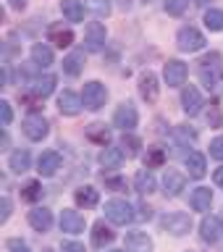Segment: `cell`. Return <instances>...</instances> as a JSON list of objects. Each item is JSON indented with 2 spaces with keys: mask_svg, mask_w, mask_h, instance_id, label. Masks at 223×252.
<instances>
[{
  "mask_svg": "<svg viewBox=\"0 0 223 252\" xmlns=\"http://www.w3.org/2000/svg\"><path fill=\"white\" fill-rule=\"evenodd\" d=\"M105 218L116 226H126V223H131V220L137 218V213H134L131 202L121 200V197H113V200L105 202Z\"/></svg>",
  "mask_w": 223,
  "mask_h": 252,
  "instance_id": "obj_1",
  "label": "cell"
},
{
  "mask_svg": "<svg viewBox=\"0 0 223 252\" xmlns=\"http://www.w3.org/2000/svg\"><path fill=\"white\" fill-rule=\"evenodd\" d=\"M160 228L171 236H187L189 231H192V216L184 213V210L165 213V216L160 218Z\"/></svg>",
  "mask_w": 223,
  "mask_h": 252,
  "instance_id": "obj_2",
  "label": "cell"
},
{
  "mask_svg": "<svg viewBox=\"0 0 223 252\" xmlns=\"http://www.w3.org/2000/svg\"><path fill=\"white\" fill-rule=\"evenodd\" d=\"M200 76L208 87H216L223 82V58L221 53H208L200 61Z\"/></svg>",
  "mask_w": 223,
  "mask_h": 252,
  "instance_id": "obj_3",
  "label": "cell"
},
{
  "mask_svg": "<svg viewBox=\"0 0 223 252\" xmlns=\"http://www.w3.org/2000/svg\"><path fill=\"white\" fill-rule=\"evenodd\" d=\"M21 129H24V134H27L32 142H42V139L47 137V131H50V124H47V118H45V116L29 113L27 118H24Z\"/></svg>",
  "mask_w": 223,
  "mask_h": 252,
  "instance_id": "obj_4",
  "label": "cell"
},
{
  "mask_svg": "<svg viewBox=\"0 0 223 252\" xmlns=\"http://www.w3.org/2000/svg\"><path fill=\"white\" fill-rule=\"evenodd\" d=\"M61 231L63 234H71V236H76V234H84V228H87V218L82 216L79 210L74 208H63L61 210Z\"/></svg>",
  "mask_w": 223,
  "mask_h": 252,
  "instance_id": "obj_5",
  "label": "cell"
},
{
  "mask_svg": "<svg viewBox=\"0 0 223 252\" xmlns=\"http://www.w3.org/2000/svg\"><path fill=\"white\" fill-rule=\"evenodd\" d=\"M105 39H108V32H105V24L100 21H90L84 29V47L90 53H100L105 47Z\"/></svg>",
  "mask_w": 223,
  "mask_h": 252,
  "instance_id": "obj_6",
  "label": "cell"
},
{
  "mask_svg": "<svg viewBox=\"0 0 223 252\" xmlns=\"http://www.w3.org/2000/svg\"><path fill=\"white\" fill-rule=\"evenodd\" d=\"M82 100H84V108H87V110H100L102 105H105V100H108L105 84H100V82H87V84H84V92H82Z\"/></svg>",
  "mask_w": 223,
  "mask_h": 252,
  "instance_id": "obj_7",
  "label": "cell"
},
{
  "mask_svg": "<svg viewBox=\"0 0 223 252\" xmlns=\"http://www.w3.org/2000/svg\"><path fill=\"white\" fill-rule=\"evenodd\" d=\"M176 42H179V50L197 53L205 47V37H202V32H197L194 27H181L179 34H176Z\"/></svg>",
  "mask_w": 223,
  "mask_h": 252,
  "instance_id": "obj_8",
  "label": "cell"
},
{
  "mask_svg": "<svg viewBox=\"0 0 223 252\" xmlns=\"http://www.w3.org/2000/svg\"><path fill=\"white\" fill-rule=\"evenodd\" d=\"M113 124H116L124 134H126V131H134V129H137V124H139V113H137V108H134L131 102H121V105L116 108Z\"/></svg>",
  "mask_w": 223,
  "mask_h": 252,
  "instance_id": "obj_9",
  "label": "cell"
},
{
  "mask_svg": "<svg viewBox=\"0 0 223 252\" xmlns=\"http://www.w3.org/2000/svg\"><path fill=\"white\" fill-rule=\"evenodd\" d=\"M200 236L205 244H218L223 239V218L218 216H205L200 220Z\"/></svg>",
  "mask_w": 223,
  "mask_h": 252,
  "instance_id": "obj_10",
  "label": "cell"
},
{
  "mask_svg": "<svg viewBox=\"0 0 223 252\" xmlns=\"http://www.w3.org/2000/svg\"><path fill=\"white\" fill-rule=\"evenodd\" d=\"M61 165H63V158H61V153H55V150H45V153H39V158H37V173L42 179L55 176Z\"/></svg>",
  "mask_w": 223,
  "mask_h": 252,
  "instance_id": "obj_11",
  "label": "cell"
},
{
  "mask_svg": "<svg viewBox=\"0 0 223 252\" xmlns=\"http://www.w3.org/2000/svg\"><path fill=\"white\" fill-rule=\"evenodd\" d=\"M187 187V173H181L176 168H165L163 176V194L165 197H179Z\"/></svg>",
  "mask_w": 223,
  "mask_h": 252,
  "instance_id": "obj_12",
  "label": "cell"
},
{
  "mask_svg": "<svg viewBox=\"0 0 223 252\" xmlns=\"http://www.w3.org/2000/svg\"><path fill=\"white\" fill-rule=\"evenodd\" d=\"M153 236L147 231H129L124 236V250L129 252H153Z\"/></svg>",
  "mask_w": 223,
  "mask_h": 252,
  "instance_id": "obj_13",
  "label": "cell"
},
{
  "mask_svg": "<svg viewBox=\"0 0 223 252\" xmlns=\"http://www.w3.org/2000/svg\"><path fill=\"white\" fill-rule=\"evenodd\" d=\"M29 226L34 228V231L39 234H47L53 228V210H47V208H34V210H29Z\"/></svg>",
  "mask_w": 223,
  "mask_h": 252,
  "instance_id": "obj_14",
  "label": "cell"
},
{
  "mask_svg": "<svg viewBox=\"0 0 223 252\" xmlns=\"http://www.w3.org/2000/svg\"><path fill=\"white\" fill-rule=\"evenodd\" d=\"M163 79H165V84L168 87H181L187 82V66L181 61H168L165 63V68H163Z\"/></svg>",
  "mask_w": 223,
  "mask_h": 252,
  "instance_id": "obj_15",
  "label": "cell"
},
{
  "mask_svg": "<svg viewBox=\"0 0 223 252\" xmlns=\"http://www.w3.org/2000/svg\"><path fill=\"white\" fill-rule=\"evenodd\" d=\"M82 105H84V100L79 97L76 92H71V90L61 92V97H58V110H61L63 116H79V113H82Z\"/></svg>",
  "mask_w": 223,
  "mask_h": 252,
  "instance_id": "obj_16",
  "label": "cell"
},
{
  "mask_svg": "<svg viewBox=\"0 0 223 252\" xmlns=\"http://www.w3.org/2000/svg\"><path fill=\"white\" fill-rule=\"evenodd\" d=\"M189 205H192V210H197V213H208L210 205H213V189L210 187L192 189V194H189Z\"/></svg>",
  "mask_w": 223,
  "mask_h": 252,
  "instance_id": "obj_17",
  "label": "cell"
},
{
  "mask_svg": "<svg viewBox=\"0 0 223 252\" xmlns=\"http://www.w3.org/2000/svg\"><path fill=\"white\" fill-rule=\"evenodd\" d=\"M134 189H137L139 194H153L155 189H158V179H155V173L150 171V168H142L134 173Z\"/></svg>",
  "mask_w": 223,
  "mask_h": 252,
  "instance_id": "obj_18",
  "label": "cell"
},
{
  "mask_svg": "<svg viewBox=\"0 0 223 252\" xmlns=\"http://www.w3.org/2000/svg\"><path fill=\"white\" fill-rule=\"evenodd\" d=\"M139 94H142L147 102H155V100H158L160 87H158V79H155L153 71H145V74L139 76Z\"/></svg>",
  "mask_w": 223,
  "mask_h": 252,
  "instance_id": "obj_19",
  "label": "cell"
},
{
  "mask_svg": "<svg viewBox=\"0 0 223 252\" xmlns=\"http://www.w3.org/2000/svg\"><path fill=\"white\" fill-rule=\"evenodd\" d=\"M181 108H184V113L189 116H197L202 110V94L197 87H187L184 94H181Z\"/></svg>",
  "mask_w": 223,
  "mask_h": 252,
  "instance_id": "obj_20",
  "label": "cell"
},
{
  "mask_svg": "<svg viewBox=\"0 0 223 252\" xmlns=\"http://www.w3.org/2000/svg\"><path fill=\"white\" fill-rule=\"evenodd\" d=\"M187 173L192 179H202L205 173H208V160H205V155L202 153H197V150H192V153L187 155Z\"/></svg>",
  "mask_w": 223,
  "mask_h": 252,
  "instance_id": "obj_21",
  "label": "cell"
},
{
  "mask_svg": "<svg viewBox=\"0 0 223 252\" xmlns=\"http://www.w3.org/2000/svg\"><path fill=\"white\" fill-rule=\"evenodd\" d=\"M74 202L79 205V208H84V210H90V208H95V205L100 202V192L95 187H79L76 192H74Z\"/></svg>",
  "mask_w": 223,
  "mask_h": 252,
  "instance_id": "obj_22",
  "label": "cell"
},
{
  "mask_svg": "<svg viewBox=\"0 0 223 252\" xmlns=\"http://www.w3.org/2000/svg\"><path fill=\"white\" fill-rule=\"evenodd\" d=\"M8 168H11L16 176L27 173L32 168V155L27 153V150H16V153H11V158H8Z\"/></svg>",
  "mask_w": 223,
  "mask_h": 252,
  "instance_id": "obj_23",
  "label": "cell"
},
{
  "mask_svg": "<svg viewBox=\"0 0 223 252\" xmlns=\"http://www.w3.org/2000/svg\"><path fill=\"white\" fill-rule=\"evenodd\" d=\"M124 153H121V147H102V153H100V165L102 168H108V171H116L118 165L124 163Z\"/></svg>",
  "mask_w": 223,
  "mask_h": 252,
  "instance_id": "obj_24",
  "label": "cell"
},
{
  "mask_svg": "<svg viewBox=\"0 0 223 252\" xmlns=\"http://www.w3.org/2000/svg\"><path fill=\"white\" fill-rule=\"evenodd\" d=\"M113 239H116V234L110 226H105V220H97V223L92 226V244L95 247H105V244H110Z\"/></svg>",
  "mask_w": 223,
  "mask_h": 252,
  "instance_id": "obj_25",
  "label": "cell"
},
{
  "mask_svg": "<svg viewBox=\"0 0 223 252\" xmlns=\"http://www.w3.org/2000/svg\"><path fill=\"white\" fill-rule=\"evenodd\" d=\"M61 13L66 16V21H82L84 16V5L82 0H61Z\"/></svg>",
  "mask_w": 223,
  "mask_h": 252,
  "instance_id": "obj_26",
  "label": "cell"
},
{
  "mask_svg": "<svg viewBox=\"0 0 223 252\" xmlns=\"http://www.w3.org/2000/svg\"><path fill=\"white\" fill-rule=\"evenodd\" d=\"M84 68V53H68L66 58H63V71H66L68 76H79Z\"/></svg>",
  "mask_w": 223,
  "mask_h": 252,
  "instance_id": "obj_27",
  "label": "cell"
},
{
  "mask_svg": "<svg viewBox=\"0 0 223 252\" xmlns=\"http://www.w3.org/2000/svg\"><path fill=\"white\" fill-rule=\"evenodd\" d=\"M32 61H34L39 68L53 66V50L47 45H34V47H32Z\"/></svg>",
  "mask_w": 223,
  "mask_h": 252,
  "instance_id": "obj_28",
  "label": "cell"
},
{
  "mask_svg": "<svg viewBox=\"0 0 223 252\" xmlns=\"http://www.w3.org/2000/svg\"><path fill=\"white\" fill-rule=\"evenodd\" d=\"M47 37H50V42H55L58 47H68L71 42H74V34H71L68 29H63V27H50Z\"/></svg>",
  "mask_w": 223,
  "mask_h": 252,
  "instance_id": "obj_29",
  "label": "cell"
},
{
  "mask_svg": "<svg viewBox=\"0 0 223 252\" xmlns=\"http://www.w3.org/2000/svg\"><path fill=\"white\" fill-rule=\"evenodd\" d=\"M139 147H142L139 137H134L131 131H126L124 139H121V153H124L126 158H137V155H139Z\"/></svg>",
  "mask_w": 223,
  "mask_h": 252,
  "instance_id": "obj_30",
  "label": "cell"
},
{
  "mask_svg": "<svg viewBox=\"0 0 223 252\" xmlns=\"http://www.w3.org/2000/svg\"><path fill=\"white\" fill-rule=\"evenodd\" d=\"M165 163V150L163 147H147V155H145V168H158V165Z\"/></svg>",
  "mask_w": 223,
  "mask_h": 252,
  "instance_id": "obj_31",
  "label": "cell"
},
{
  "mask_svg": "<svg viewBox=\"0 0 223 252\" xmlns=\"http://www.w3.org/2000/svg\"><path fill=\"white\" fill-rule=\"evenodd\" d=\"M205 27H208L210 32H223V11L221 8L205 11Z\"/></svg>",
  "mask_w": 223,
  "mask_h": 252,
  "instance_id": "obj_32",
  "label": "cell"
},
{
  "mask_svg": "<svg viewBox=\"0 0 223 252\" xmlns=\"http://www.w3.org/2000/svg\"><path fill=\"white\" fill-rule=\"evenodd\" d=\"M39 197H42V184H39V181H27L21 189V200L24 202H37Z\"/></svg>",
  "mask_w": 223,
  "mask_h": 252,
  "instance_id": "obj_33",
  "label": "cell"
},
{
  "mask_svg": "<svg viewBox=\"0 0 223 252\" xmlns=\"http://www.w3.org/2000/svg\"><path fill=\"white\" fill-rule=\"evenodd\" d=\"M53 90H55V76H53V74L39 76L37 82H34V94H37V97H47Z\"/></svg>",
  "mask_w": 223,
  "mask_h": 252,
  "instance_id": "obj_34",
  "label": "cell"
},
{
  "mask_svg": "<svg viewBox=\"0 0 223 252\" xmlns=\"http://www.w3.org/2000/svg\"><path fill=\"white\" fill-rule=\"evenodd\" d=\"M84 8L92 11L97 19H105V16L110 13V0H84Z\"/></svg>",
  "mask_w": 223,
  "mask_h": 252,
  "instance_id": "obj_35",
  "label": "cell"
},
{
  "mask_svg": "<svg viewBox=\"0 0 223 252\" xmlns=\"http://www.w3.org/2000/svg\"><path fill=\"white\" fill-rule=\"evenodd\" d=\"M87 137L95 139V142H100L102 147H108V142H110V131H108L102 124H92V126H90V131H87Z\"/></svg>",
  "mask_w": 223,
  "mask_h": 252,
  "instance_id": "obj_36",
  "label": "cell"
},
{
  "mask_svg": "<svg viewBox=\"0 0 223 252\" xmlns=\"http://www.w3.org/2000/svg\"><path fill=\"white\" fill-rule=\"evenodd\" d=\"M5 247H8V252H32V247L21 239V236H11V239L5 242Z\"/></svg>",
  "mask_w": 223,
  "mask_h": 252,
  "instance_id": "obj_37",
  "label": "cell"
},
{
  "mask_svg": "<svg viewBox=\"0 0 223 252\" xmlns=\"http://www.w3.org/2000/svg\"><path fill=\"white\" fill-rule=\"evenodd\" d=\"M189 0H165V11H168L171 16H181L187 11Z\"/></svg>",
  "mask_w": 223,
  "mask_h": 252,
  "instance_id": "obj_38",
  "label": "cell"
},
{
  "mask_svg": "<svg viewBox=\"0 0 223 252\" xmlns=\"http://www.w3.org/2000/svg\"><path fill=\"white\" fill-rule=\"evenodd\" d=\"M210 155L216 158V160H223V137H216L210 142Z\"/></svg>",
  "mask_w": 223,
  "mask_h": 252,
  "instance_id": "obj_39",
  "label": "cell"
},
{
  "mask_svg": "<svg viewBox=\"0 0 223 252\" xmlns=\"http://www.w3.org/2000/svg\"><path fill=\"white\" fill-rule=\"evenodd\" d=\"M0 113H3V126H11V121H13V110H11V102H8V100L0 102Z\"/></svg>",
  "mask_w": 223,
  "mask_h": 252,
  "instance_id": "obj_40",
  "label": "cell"
},
{
  "mask_svg": "<svg viewBox=\"0 0 223 252\" xmlns=\"http://www.w3.org/2000/svg\"><path fill=\"white\" fill-rule=\"evenodd\" d=\"M61 252H87V250H84V244H79L74 239H66V242H61Z\"/></svg>",
  "mask_w": 223,
  "mask_h": 252,
  "instance_id": "obj_41",
  "label": "cell"
},
{
  "mask_svg": "<svg viewBox=\"0 0 223 252\" xmlns=\"http://www.w3.org/2000/svg\"><path fill=\"white\" fill-rule=\"evenodd\" d=\"M0 208H3V213H0V223H5V220L11 218V213H13L11 197H3V202H0Z\"/></svg>",
  "mask_w": 223,
  "mask_h": 252,
  "instance_id": "obj_42",
  "label": "cell"
},
{
  "mask_svg": "<svg viewBox=\"0 0 223 252\" xmlns=\"http://www.w3.org/2000/svg\"><path fill=\"white\" fill-rule=\"evenodd\" d=\"M176 131H179V137H181V139H192V142L197 139V131H192V129H187V126H179Z\"/></svg>",
  "mask_w": 223,
  "mask_h": 252,
  "instance_id": "obj_43",
  "label": "cell"
},
{
  "mask_svg": "<svg viewBox=\"0 0 223 252\" xmlns=\"http://www.w3.org/2000/svg\"><path fill=\"white\" fill-rule=\"evenodd\" d=\"M105 187H113L116 192H118V189L126 187V181H124V179H108V176H105Z\"/></svg>",
  "mask_w": 223,
  "mask_h": 252,
  "instance_id": "obj_44",
  "label": "cell"
},
{
  "mask_svg": "<svg viewBox=\"0 0 223 252\" xmlns=\"http://www.w3.org/2000/svg\"><path fill=\"white\" fill-rule=\"evenodd\" d=\"M213 184L223 189V165H221V168H216V173H213Z\"/></svg>",
  "mask_w": 223,
  "mask_h": 252,
  "instance_id": "obj_45",
  "label": "cell"
},
{
  "mask_svg": "<svg viewBox=\"0 0 223 252\" xmlns=\"http://www.w3.org/2000/svg\"><path fill=\"white\" fill-rule=\"evenodd\" d=\"M139 210H142L139 218H147V220L153 218V208H150V205H139Z\"/></svg>",
  "mask_w": 223,
  "mask_h": 252,
  "instance_id": "obj_46",
  "label": "cell"
},
{
  "mask_svg": "<svg viewBox=\"0 0 223 252\" xmlns=\"http://www.w3.org/2000/svg\"><path fill=\"white\" fill-rule=\"evenodd\" d=\"M11 3V8H16V11H24L27 8V0H8Z\"/></svg>",
  "mask_w": 223,
  "mask_h": 252,
  "instance_id": "obj_47",
  "label": "cell"
},
{
  "mask_svg": "<svg viewBox=\"0 0 223 252\" xmlns=\"http://www.w3.org/2000/svg\"><path fill=\"white\" fill-rule=\"evenodd\" d=\"M118 5H121L124 11H129V8H131V0H118Z\"/></svg>",
  "mask_w": 223,
  "mask_h": 252,
  "instance_id": "obj_48",
  "label": "cell"
},
{
  "mask_svg": "<svg viewBox=\"0 0 223 252\" xmlns=\"http://www.w3.org/2000/svg\"><path fill=\"white\" fill-rule=\"evenodd\" d=\"M194 3H200V5H205V3H208V0H194Z\"/></svg>",
  "mask_w": 223,
  "mask_h": 252,
  "instance_id": "obj_49",
  "label": "cell"
},
{
  "mask_svg": "<svg viewBox=\"0 0 223 252\" xmlns=\"http://www.w3.org/2000/svg\"><path fill=\"white\" fill-rule=\"evenodd\" d=\"M42 252H55V250H53V247H45V250H42Z\"/></svg>",
  "mask_w": 223,
  "mask_h": 252,
  "instance_id": "obj_50",
  "label": "cell"
},
{
  "mask_svg": "<svg viewBox=\"0 0 223 252\" xmlns=\"http://www.w3.org/2000/svg\"><path fill=\"white\" fill-rule=\"evenodd\" d=\"M110 252H129V250H110Z\"/></svg>",
  "mask_w": 223,
  "mask_h": 252,
  "instance_id": "obj_51",
  "label": "cell"
},
{
  "mask_svg": "<svg viewBox=\"0 0 223 252\" xmlns=\"http://www.w3.org/2000/svg\"><path fill=\"white\" fill-rule=\"evenodd\" d=\"M184 252H192V250H184Z\"/></svg>",
  "mask_w": 223,
  "mask_h": 252,
  "instance_id": "obj_52",
  "label": "cell"
},
{
  "mask_svg": "<svg viewBox=\"0 0 223 252\" xmlns=\"http://www.w3.org/2000/svg\"><path fill=\"white\" fill-rule=\"evenodd\" d=\"M145 3H150V0H145Z\"/></svg>",
  "mask_w": 223,
  "mask_h": 252,
  "instance_id": "obj_53",
  "label": "cell"
}]
</instances>
